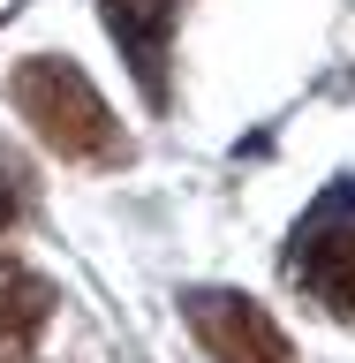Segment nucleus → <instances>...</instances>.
<instances>
[{
  "instance_id": "7ed1b4c3",
  "label": "nucleus",
  "mask_w": 355,
  "mask_h": 363,
  "mask_svg": "<svg viewBox=\"0 0 355 363\" xmlns=\"http://www.w3.org/2000/svg\"><path fill=\"white\" fill-rule=\"evenodd\" d=\"M181 318L212 363H303L280 318L242 288H181Z\"/></svg>"
},
{
  "instance_id": "39448f33",
  "label": "nucleus",
  "mask_w": 355,
  "mask_h": 363,
  "mask_svg": "<svg viewBox=\"0 0 355 363\" xmlns=\"http://www.w3.org/2000/svg\"><path fill=\"white\" fill-rule=\"evenodd\" d=\"M61 311V288L30 265H0V363H30V348L45 340Z\"/></svg>"
},
{
  "instance_id": "f257e3e1",
  "label": "nucleus",
  "mask_w": 355,
  "mask_h": 363,
  "mask_svg": "<svg viewBox=\"0 0 355 363\" xmlns=\"http://www.w3.org/2000/svg\"><path fill=\"white\" fill-rule=\"evenodd\" d=\"M8 99H16V113L30 121V136H38L53 159H76V167H129L136 159V144L121 136L113 106L98 99V84H91L68 53H30V61H16L8 68Z\"/></svg>"
},
{
  "instance_id": "20e7f679",
  "label": "nucleus",
  "mask_w": 355,
  "mask_h": 363,
  "mask_svg": "<svg viewBox=\"0 0 355 363\" xmlns=\"http://www.w3.org/2000/svg\"><path fill=\"white\" fill-rule=\"evenodd\" d=\"M98 23L113 30L121 61L136 68V91L167 106V38L181 23V0H98Z\"/></svg>"
},
{
  "instance_id": "423d86ee",
  "label": "nucleus",
  "mask_w": 355,
  "mask_h": 363,
  "mask_svg": "<svg viewBox=\"0 0 355 363\" xmlns=\"http://www.w3.org/2000/svg\"><path fill=\"white\" fill-rule=\"evenodd\" d=\"M30 189H38V182H30L23 152H16V144H0V242L23 227V212H30Z\"/></svg>"
},
{
  "instance_id": "f03ea898",
  "label": "nucleus",
  "mask_w": 355,
  "mask_h": 363,
  "mask_svg": "<svg viewBox=\"0 0 355 363\" xmlns=\"http://www.w3.org/2000/svg\"><path fill=\"white\" fill-rule=\"evenodd\" d=\"M288 272L333 318H355V174H333L325 189H317V204L295 220Z\"/></svg>"
}]
</instances>
